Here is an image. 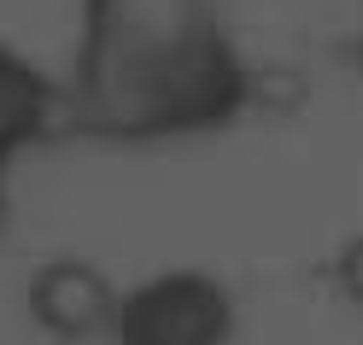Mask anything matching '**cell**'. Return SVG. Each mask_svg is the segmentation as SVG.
<instances>
[{"label":"cell","instance_id":"obj_2","mask_svg":"<svg viewBox=\"0 0 363 345\" xmlns=\"http://www.w3.org/2000/svg\"><path fill=\"white\" fill-rule=\"evenodd\" d=\"M48 77L35 71L24 53H12L6 41H0V152H12L18 141H30V135L48 123Z\"/></svg>","mask_w":363,"mask_h":345},{"label":"cell","instance_id":"obj_1","mask_svg":"<svg viewBox=\"0 0 363 345\" xmlns=\"http://www.w3.org/2000/svg\"><path fill=\"white\" fill-rule=\"evenodd\" d=\"M82 94L118 129H170L235 111L246 71L217 0H82Z\"/></svg>","mask_w":363,"mask_h":345},{"label":"cell","instance_id":"obj_3","mask_svg":"<svg viewBox=\"0 0 363 345\" xmlns=\"http://www.w3.org/2000/svg\"><path fill=\"white\" fill-rule=\"evenodd\" d=\"M357 59H363V35H357Z\"/></svg>","mask_w":363,"mask_h":345}]
</instances>
